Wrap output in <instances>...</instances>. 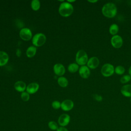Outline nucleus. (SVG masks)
<instances>
[{
  "instance_id": "28",
  "label": "nucleus",
  "mask_w": 131,
  "mask_h": 131,
  "mask_svg": "<svg viewBox=\"0 0 131 131\" xmlns=\"http://www.w3.org/2000/svg\"><path fill=\"white\" fill-rule=\"evenodd\" d=\"M94 98L98 101H101L102 100V97L101 96H100V95H95V96H94Z\"/></svg>"
},
{
  "instance_id": "31",
  "label": "nucleus",
  "mask_w": 131,
  "mask_h": 131,
  "mask_svg": "<svg viewBox=\"0 0 131 131\" xmlns=\"http://www.w3.org/2000/svg\"><path fill=\"white\" fill-rule=\"evenodd\" d=\"M75 1H69V0H68V1H67V2H68V3H72V2H74Z\"/></svg>"
},
{
  "instance_id": "29",
  "label": "nucleus",
  "mask_w": 131,
  "mask_h": 131,
  "mask_svg": "<svg viewBox=\"0 0 131 131\" xmlns=\"http://www.w3.org/2000/svg\"><path fill=\"white\" fill-rule=\"evenodd\" d=\"M88 2H90V3H95L97 2H98V1H97V0H93V1H88Z\"/></svg>"
},
{
  "instance_id": "14",
  "label": "nucleus",
  "mask_w": 131,
  "mask_h": 131,
  "mask_svg": "<svg viewBox=\"0 0 131 131\" xmlns=\"http://www.w3.org/2000/svg\"><path fill=\"white\" fill-rule=\"evenodd\" d=\"M121 93L126 97H131V84H127L123 85L121 89Z\"/></svg>"
},
{
  "instance_id": "1",
  "label": "nucleus",
  "mask_w": 131,
  "mask_h": 131,
  "mask_svg": "<svg viewBox=\"0 0 131 131\" xmlns=\"http://www.w3.org/2000/svg\"><path fill=\"white\" fill-rule=\"evenodd\" d=\"M117 13V8L113 3L105 4L102 8V13L106 17L111 18L114 17Z\"/></svg>"
},
{
  "instance_id": "10",
  "label": "nucleus",
  "mask_w": 131,
  "mask_h": 131,
  "mask_svg": "<svg viewBox=\"0 0 131 131\" xmlns=\"http://www.w3.org/2000/svg\"><path fill=\"white\" fill-rule=\"evenodd\" d=\"M87 66L89 69H95L98 67L99 64V60L96 57L93 56L89 59L87 62Z\"/></svg>"
},
{
  "instance_id": "6",
  "label": "nucleus",
  "mask_w": 131,
  "mask_h": 131,
  "mask_svg": "<svg viewBox=\"0 0 131 131\" xmlns=\"http://www.w3.org/2000/svg\"><path fill=\"white\" fill-rule=\"evenodd\" d=\"M123 39L121 36L119 35H114L111 39V43L112 46L116 49L121 48L123 45Z\"/></svg>"
},
{
  "instance_id": "13",
  "label": "nucleus",
  "mask_w": 131,
  "mask_h": 131,
  "mask_svg": "<svg viewBox=\"0 0 131 131\" xmlns=\"http://www.w3.org/2000/svg\"><path fill=\"white\" fill-rule=\"evenodd\" d=\"M39 84L36 82H32L28 85L26 88L27 92L29 94L35 93L39 89Z\"/></svg>"
},
{
  "instance_id": "25",
  "label": "nucleus",
  "mask_w": 131,
  "mask_h": 131,
  "mask_svg": "<svg viewBox=\"0 0 131 131\" xmlns=\"http://www.w3.org/2000/svg\"><path fill=\"white\" fill-rule=\"evenodd\" d=\"M21 98L24 101H28L30 99V95L27 92H24L21 94Z\"/></svg>"
},
{
  "instance_id": "3",
  "label": "nucleus",
  "mask_w": 131,
  "mask_h": 131,
  "mask_svg": "<svg viewBox=\"0 0 131 131\" xmlns=\"http://www.w3.org/2000/svg\"><path fill=\"white\" fill-rule=\"evenodd\" d=\"M76 61L78 65L85 66L87 63L88 59V56L83 50H79L76 55Z\"/></svg>"
},
{
  "instance_id": "24",
  "label": "nucleus",
  "mask_w": 131,
  "mask_h": 131,
  "mask_svg": "<svg viewBox=\"0 0 131 131\" xmlns=\"http://www.w3.org/2000/svg\"><path fill=\"white\" fill-rule=\"evenodd\" d=\"M131 79V76L129 75H124L120 79V82L121 83H126L128 82Z\"/></svg>"
},
{
  "instance_id": "12",
  "label": "nucleus",
  "mask_w": 131,
  "mask_h": 131,
  "mask_svg": "<svg viewBox=\"0 0 131 131\" xmlns=\"http://www.w3.org/2000/svg\"><path fill=\"white\" fill-rule=\"evenodd\" d=\"M53 70L54 73L58 75L61 76H62L66 72L64 67L61 63H56L54 66Z\"/></svg>"
},
{
  "instance_id": "7",
  "label": "nucleus",
  "mask_w": 131,
  "mask_h": 131,
  "mask_svg": "<svg viewBox=\"0 0 131 131\" xmlns=\"http://www.w3.org/2000/svg\"><path fill=\"white\" fill-rule=\"evenodd\" d=\"M19 36L23 40L25 41H28L32 38V32L30 29L28 28H24L20 30L19 32Z\"/></svg>"
},
{
  "instance_id": "23",
  "label": "nucleus",
  "mask_w": 131,
  "mask_h": 131,
  "mask_svg": "<svg viewBox=\"0 0 131 131\" xmlns=\"http://www.w3.org/2000/svg\"><path fill=\"white\" fill-rule=\"evenodd\" d=\"M115 72L117 75H123L125 72V68L122 66H118L115 68Z\"/></svg>"
},
{
  "instance_id": "17",
  "label": "nucleus",
  "mask_w": 131,
  "mask_h": 131,
  "mask_svg": "<svg viewBox=\"0 0 131 131\" xmlns=\"http://www.w3.org/2000/svg\"><path fill=\"white\" fill-rule=\"evenodd\" d=\"M36 52V48L35 46H30L26 51L27 56L29 58H32L35 56Z\"/></svg>"
},
{
  "instance_id": "16",
  "label": "nucleus",
  "mask_w": 131,
  "mask_h": 131,
  "mask_svg": "<svg viewBox=\"0 0 131 131\" xmlns=\"http://www.w3.org/2000/svg\"><path fill=\"white\" fill-rule=\"evenodd\" d=\"M9 60V56L4 51H0V67L6 64Z\"/></svg>"
},
{
  "instance_id": "2",
  "label": "nucleus",
  "mask_w": 131,
  "mask_h": 131,
  "mask_svg": "<svg viewBox=\"0 0 131 131\" xmlns=\"http://www.w3.org/2000/svg\"><path fill=\"white\" fill-rule=\"evenodd\" d=\"M73 10V6L71 3L68 2H63L61 3L58 9L59 14L63 17L70 16L72 14Z\"/></svg>"
},
{
  "instance_id": "27",
  "label": "nucleus",
  "mask_w": 131,
  "mask_h": 131,
  "mask_svg": "<svg viewBox=\"0 0 131 131\" xmlns=\"http://www.w3.org/2000/svg\"><path fill=\"white\" fill-rule=\"evenodd\" d=\"M56 131H69V130L66 127L59 126Z\"/></svg>"
},
{
  "instance_id": "18",
  "label": "nucleus",
  "mask_w": 131,
  "mask_h": 131,
  "mask_svg": "<svg viewBox=\"0 0 131 131\" xmlns=\"http://www.w3.org/2000/svg\"><path fill=\"white\" fill-rule=\"evenodd\" d=\"M119 26L116 24H112L109 28V32L113 36L117 35L119 31Z\"/></svg>"
},
{
  "instance_id": "21",
  "label": "nucleus",
  "mask_w": 131,
  "mask_h": 131,
  "mask_svg": "<svg viewBox=\"0 0 131 131\" xmlns=\"http://www.w3.org/2000/svg\"><path fill=\"white\" fill-rule=\"evenodd\" d=\"M31 6L33 10L37 11L40 8V2L38 0H33L31 3Z\"/></svg>"
},
{
  "instance_id": "19",
  "label": "nucleus",
  "mask_w": 131,
  "mask_h": 131,
  "mask_svg": "<svg viewBox=\"0 0 131 131\" xmlns=\"http://www.w3.org/2000/svg\"><path fill=\"white\" fill-rule=\"evenodd\" d=\"M57 82L58 84L61 87L65 88L68 86V79L64 77L61 76L58 78L57 80Z\"/></svg>"
},
{
  "instance_id": "9",
  "label": "nucleus",
  "mask_w": 131,
  "mask_h": 131,
  "mask_svg": "<svg viewBox=\"0 0 131 131\" xmlns=\"http://www.w3.org/2000/svg\"><path fill=\"white\" fill-rule=\"evenodd\" d=\"M74 107V102L70 99H66L61 103V108L66 112L71 111Z\"/></svg>"
},
{
  "instance_id": "20",
  "label": "nucleus",
  "mask_w": 131,
  "mask_h": 131,
  "mask_svg": "<svg viewBox=\"0 0 131 131\" xmlns=\"http://www.w3.org/2000/svg\"><path fill=\"white\" fill-rule=\"evenodd\" d=\"M79 65L77 63H70L68 67V71L72 73H75L78 70H79Z\"/></svg>"
},
{
  "instance_id": "5",
  "label": "nucleus",
  "mask_w": 131,
  "mask_h": 131,
  "mask_svg": "<svg viewBox=\"0 0 131 131\" xmlns=\"http://www.w3.org/2000/svg\"><path fill=\"white\" fill-rule=\"evenodd\" d=\"M115 72V68L113 65L106 63L104 64L101 69V73L104 77H110Z\"/></svg>"
},
{
  "instance_id": "4",
  "label": "nucleus",
  "mask_w": 131,
  "mask_h": 131,
  "mask_svg": "<svg viewBox=\"0 0 131 131\" xmlns=\"http://www.w3.org/2000/svg\"><path fill=\"white\" fill-rule=\"evenodd\" d=\"M32 41L33 45L35 47H40L45 43L46 37L43 33H38L34 35Z\"/></svg>"
},
{
  "instance_id": "8",
  "label": "nucleus",
  "mask_w": 131,
  "mask_h": 131,
  "mask_svg": "<svg viewBox=\"0 0 131 131\" xmlns=\"http://www.w3.org/2000/svg\"><path fill=\"white\" fill-rule=\"evenodd\" d=\"M70 116L67 114H61L58 119V124L60 126L66 127L70 122Z\"/></svg>"
},
{
  "instance_id": "11",
  "label": "nucleus",
  "mask_w": 131,
  "mask_h": 131,
  "mask_svg": "<svg viewBox=\"0 0 131 131\" xmlns=\"http://www.w3.org/2000/svg\"><path fill=\"white\" fill-rule=\"evenodd\" d=\"M79 74L82 78L86 79L90 75V70L88 66H82L79 69Z\"/></svg>"
},
{
  "instance_id": "32",
  "label": "nucleus",
  "mask_w": 131,
  "mask_h": 131,
  "mask_svg": "<svg viewBox=\"0 0 131 131\" xmlns=\"http://www.w3.org/2000/svg\"><path fill=\"white\" fill-rule=\"evenodd\" d=\"M130 102L131 103V97H130Z\"/></svg>"
},
{
  "instance_id": "30",
  "label": "nucleus",
  "mask_w": 131,
  "mask_h": 131,
  "mask_svg": "<svg viewBox=\"0 0 131 131\" xmlns=\"http://www.w3.org/2000/svg\"><path fill=\"white\" fill-rule=\"evenodd\" d=\"M128 74L131 76V66L129 67V68L128 69Z\"/></svg>"
},
{
  "instance_id": "22",
  "label": "nucleus",
  "mask_w": 131,
  "mask_h": 131,
  "mask_svg": "<svg viewBox=\"0 0 131 131\" xmlns=\"http://www.w3.org/2000/svg\"><path fill=\"white\" fill-rule=\"evenodd\" d=\"M48 127L49 128L52 130H54V131H56L58 128V127H59L58 125V124L55 121H50L48 122Z\"/></svg>"
},
{
  "instance_id": "26",
  "label": "nucleus",
  "mask_w": 131,
  "mask_h": 131,
  "mask_svg": "<svg viewBox=\"0 0 131 131\" xmlns=\"http://www.w3.org/2000/svg\"><path fill=\"white\" fill-rule=\"evenodd\" d=\"M52 106L54 109L58 110L61 107V103L57 100L54 101L52 103Z\"/></svg>"
},
{
  "instance_id": "15",
  "label": "nucleus",
  "mask_w": 131,
  "mask_h": 131,
  "mask_svg": "<svg viewBox=\"0 0 131 131\" xmlns=\"http://www.w3.org/2000/svg\"><path fill=\"white\" fill-rule=\"evenodd\" d=\"M14 87L17 91L22 93L24 92L27 88L26 83L22 81H16L14 85Z\"/></svg>"
}]
</instances>
